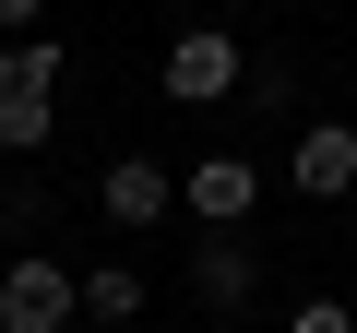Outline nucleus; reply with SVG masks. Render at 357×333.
<instances>
[{
    "label": "nucleus",
    "instance_id": "3",
    "mask_svg": "<svg viewBox=\"0 0 357 333\" xmlns=\"http://www.w3.org/2000/svg\"><path fill=\"white\" fill-rule=\"evenodd\" d=\"M238 72H250V60H238V36H227V24L167 36V95H178V107H215V95H238Z\"/></svg>",
    "mask_w": 357,
    "mask_h": 333
},
{
    "label": "nucleus",
    "instance_id": "10",
    "mask_svg": "<svg viewBox=\"0 0 357 333\" xmlns=\"http://www.w3.org/2000/svg\"><path fill=\"white\" fill-rule=\"evenodd\" d=\"M0 24H13V36H36V24H48V0H0Z\"/></svg>",
    "mask_w": 357,
    "mask_h": 333
},
{
    "label": "nucleus",
    "instance_id": "7",
    "mask_svg": "<svg viewBox=\"0 0 357 333\" xmlns=\"http://www.w3.org/2000/svg\"><path fill=\"white\" fill-rule=\"evenodd\" d=\"M286 179H298L310 203H345V191H357V131H345V119L298 131V166H286Z\"/></svg>",
    "mask_w": 357,
    "mask_h": 333
},
{
    "label": "nucleus",
    "instance_id": "9",
    "mask_svg": "<svg viewBox=\"0 0 357 333\" xmlns=\"http://www.w3.org/2000/svg\"><path fill=\"white\" fill-rule=\"evenodd\" d=\"M286 333H357V309H345V297H298V309H286Z\"/></svg>",
    "mask_w": 357,
    "mask_h": 333
},
{
    "label": "nucleus",
    "instance_id": "1",
    "mask_svg": "<svg viewBox=\"0 0 357 333\" xmlns=\"http://www.w3.org/2000/svg\"><path fill=\"white\" fill-rule=\"evenodd\" d=\"M60 72H72L60 36H24L13 60H0V155H36V143H48V119H60V107H48Z\"/></svg>",
    "mask_w": 357,
    "mask_h": 333
},
{
    "label": "nucleus",
    "instance_id": "6",
    "mask_svg": "<svg viewBox=\"0 0 357 333\" xmlns=\"http://www.w3.org/2000/svg\"><path fill=\"white\" fill-rule=\"evenodd\" d=\"M178 203H191L203 226H250V215H262V166H250V155H203L191 179H178Z\"/></svg>",
    "mask_w": 357,
    "mask_h": 333
},
{
    "label": "nucleus",
    "instance_id": "4",
    "mask_svg": "<svg viewBox=\"0 0 357 333\" xmlns=\"http://www.w3.org/2000/svg\"><path fill=\"white\" fill-rule=\"evenodd\" d=\"M191 297H203L215 321H238V309L262 297V262H250V238H238V226H203V250H191Z\"/></svg>",
    "mask_w": 357,
    "mask_h": 333
},
{
    "label": "nucleus",
    "instance_id": "8",
    "mask_svg": "<svg viewBox=\"0 0 357 333\" xmlns=\"http://www.w3.org/2000/svg\"><path fill=\"white\" fill-rule=\"evenodd\" d=\"M143 297H155V286H143L131 262H96V274H84V321H143Z\"/></svg>",
    "mask_w": 357,
    "mask_h": 333
},
{
    "label": "nucleus",
    "instance_id": "5",
    "mask_svg": "<svg viewBox=\"0 0 357 333\" xmlns=\"http://www.w3.org/2000/svg\"><path fill=\"white\" fill-rule=\"evenodd\" d=\"M167 203H178V179H167L155 155H119L107 179H96V215H107L119 238H143V226H167Z\"/></svg>",
    "mask_w": 357,
    "mask_h": 333
},
{
    "label": "nucleus",
    "instance_id": "2",
    "mask_svg": "<svg viewBox=\"0 0 357 333\" xmlns=\"http://www.w3.org/2000/svg\"><path fill=\"white\" fill-rule=\"evenodd\" d=\"M72 309H84V274L48 262V250H24L0 274V333H72Z\"/></svg>",
    "mask_w": 357,
    "mask_h": 333
}]
</instances>
